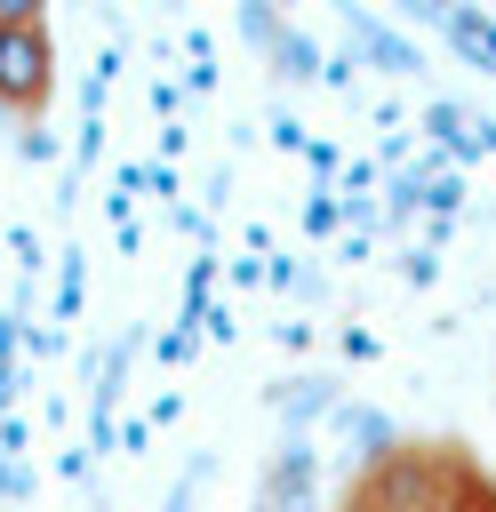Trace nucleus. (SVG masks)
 Segmentation results:
<instances>
[{
    "label": "nucleus",
    "instance_id": "nucleus-1",
    "mask_svg": "<svg viewBox=\"0 0 496 512\" xmlns=\"http://www.w3.org/2000/svg\"><path fill=\"white\" fill-rule=\"evenodd\" d=\"M328 512H496V472L448 432H400L360 456Z\"/></svg>",
    "mask_w": 496,
    "mask_h": 512
},
{
    "label": "nucleus",
    "instance_id": "nucleus-2",
    "mask_svg": "<svg viewBox=\"0 0 496 512\" xmlns=\"http://www.w3.org/2000/svg\"><path fill=\"white\" fill-rule=\"evenodd\" d=\"M56 112V24L32 0H0V120L40 128Z\"/></svg>",
    "mask_w": 496,
    "mask_h": 512
}]
</instances>
